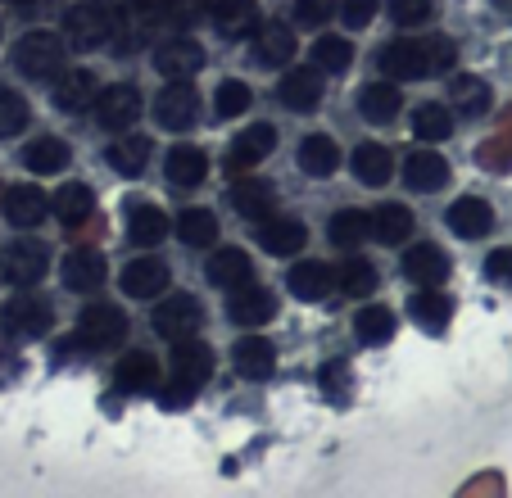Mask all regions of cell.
<instances>
[{
  "instance_id": "6da1fadb",
  "label": "cell",
  "mask_w": 512,
  "mask_h": 498,
  "mask_svg": "<svg viewBox=\"0 0 512 498\" xmlns=\"http://www.w3.org/2000/svg\"><path fill=\"white\" fill-rule=\"evenodd\" d=\"M458 64V46L449 37H399L381 50V68L404 82H422V77L449 73Z\"/></svg>"
},
{
  "instance_id": "7a4b0ae2",
  "label": "cell",
  "mask_w": 512,
  "mask_h": 498,
  "mask_svg": "<svg viewBox=\"0 0 512 498\" xmlns=\"http://www.w3.org/2000/svg\"><path fill=\"white\" fill-rule=\"evenodd\" d=\"M68 64V50L55 32H28V37L14 46V68L32 82H55Z\"/></svg>"
},
{
  "instance_id": "3957f363",
  "label": "cell",
  "mask_w": 512,
  "mask_h": 498,
  "mask_svg": "<svg viewBox=\"0 0 512 498\" xmlns=\"http://www.w3.org/2000/svg\"><path fill=\"white\" fill-rule=\"evenodd\" d=\"M64 32L78 50L109 46V37H114V10L100 5V0H82V5H73L64 14Z\"/></svg>"
},
{
  "instance_id": "277c9868",
  "label": "cell",
  "mask_w": 512,
  "mask_h": 498,
  "mask_svg": "<svg viewBox=\"0 0 512 498\" xmlns=\"http://www.w3.org/2000/svg\"><path fill=\"white\" fill-rule=\"evenodd\" d=\"M0 331L10 340H37L50 331V304L46 299H32V295H19L10 304L0 308Z\"/></svg>"
},
{
  "instance_id": "5b68a950",
  "label": "cell",
  "mask_w": 512,
  "mask_h": 498,
  "mask_svg": "<svg viewBox=\"0 0 512 498\" xmlns=\"http://www.w3.org/2000/svg\"><path fill=\"white\" fill-rule=\"evenodd\" d=\"M46 268H50V254L41 240H14L0 254V277L10 286H32V281L46 277Z\"/></svg>"
},
{
  "instance_id": "8992f818",
  "label": "cell",
  "mask_w": 512,
  "mask_h": 498,
  "mask_svg": "<svg viewBox=\"0 0 512 498\" xmlns=\"http://www.w3.org/2000/svg\"><path fill=\"white\" fill-rule=\"evenodd\" d=\"M155 68L168 82H186V77H195L204 68V46L195 37H186V32H177V37L155 46Z\"/></svg>"
},
{
  "instance_id": "52a82bcc",
  "label": "cell",
  "mask_w": 512,
  "mask_h": 498,
  "mask_svg": "<svg viewBox=\"0 0 512 498\" xmlns=\"http://www.w3.org/2000/svg\"><path fill=\"white\" fill-rule=\"evenodd\" d=\"M322 68L318 64H300V68H290L286 77L277 82V96L281 105L290 109V114H313V109L322 105Z\"/></svg>"
},
{
  "instance_id": "ba28073f",
  "label": "cell",
  "mask_w": 512,
  "mask_h": 498,
  "mask_svg": "<svg viewBox=\"0 0 512 498\" xmlns=\"http://www.w3.org/2000/svg\"><path fill=\"white\" fill-rule=\"evenodd\" d=\"M123 336H127V317H123V308H114V304H91L87 313L78 317V340L87 349H114Z\"/></svg>"
},
{
  "instance_id": "9c48e42d",
  "label": "cell",
  "mask_w": 512,
  "mask_h": 498,
  "mask_svg": "<svg viewBox=\"0 0 512 498\" xmlns=\"http://www.w3.org/2000/svg\"><path fill=\"white\" fill-rule=\"evenodd\" d=\"M254 240L268 249L272 259H290V254H300L304 240H309V227L300 218H281V213H268V218L254 222Z\"/></svg>"
},
{
  "instance_id": "30bf717a",
  "label": "cell",
  "mask_w": 512,
  "mask_h": 498,
  "mask_svg": "<svg viewBox=\"0 0 512 498\" xmlns=\"http://www.w3.org/2000/svg\"><path fill=\"white\" fill-rule=\"evenodd\" d=\"M200 322H204V308H200V299L195 295H168L164 304L155 308V336H164V340L195 336Z\"/></svg>"
},
{
  "instance_id": "8fae6325",
  "label": "cell",
  "mask_w": 512,
  "mask_h": 498,
  "mask_svg": "<svg viewBox=\"0 0 512 498\" xmlns=\"http://www.w3.org/2000/svg\"><path fill=\"white\" fill-rule=\"evenodd\" d=\"M59 277H64V286L73 290V295H96V290L109 281V263L100 249H68Z\"/></svg>"
},
{
  "instance_id": "7c38bea8",
  "label": "cell",
  "mask_w": 512,
  "mask_h": 498,
  "mask_svg": "<svg viewBox=\"0 0 512 498\" xmlns=\"http://www.w3.org/2000/svg\"><path fill=\"white\" fill-rule=\"evenodd\" d=\"M155 118H159V127H168V132H186V127H195V118H200V96H195L191 82H173V87L159 91Z\"/></svg>"
},
{
  "instance_id": "4fadbf2b",
  "label": "cell",
  "mask_w": 512,
  "mask_h": 498,
  "mask_svg": "<svg viewBox=\"0 0 512 498\" xmlns=\"http://www.w3.org/2000/svg\"><path fill=\"white\" fill-rule=\"evenodd\" d=\"M118 286H123L127 299H155L168 290V263L155 259V254H141L132 259L123 272H118Z\"/></svg>"
},
{
  "instance_id": "5bb4252c",
  "label": "cell",
  "mask_w": 512,
  "mask_h": 498,
  "mask_svg": "<svg viewBox=\"0 0 512 498\" xmlns=\"http://www.w3.org/2000/svg\"><path fill=\"white\" fill-rule=\"evenodd\" d=\"M141 109H145V100L136 87H105L96 96V118L105 132H127L141 118Z\"/></svg>"
},
{
  "instance_id": "9a60e30c",
  "label": "cell",
  "mask_w": 512,
  "mask_h": 498,
  "mask_svg": "<svg viewBox=\"0 0 512 498\" xmlns=\"http://www.w3.org/2000/svg\"><path fill=\"white\" fill-rule=\"evenodd\" d=\"M449 254L440 245H431V240H422V245H408L404 249V263H399V272H404L408 281H417V286H440V281L449 277Z\"/></svg>"
},
{
  "instance_id": "2e32d148",
  "label": "cell",
  "mask_w": 512,
  "mask_h": 498,
  "mask_svg": "<svg viewBox=\"0 0 512 498\" xmlns=\"http://www.w3.org/2000/svg\"><path fill=\"white\" fill-rule=\"evenodd\" d=\"M96 96H100V87L87 68H64V73L55 77V91H50L59 114H82V109L96 105Z\"/></svg>"
},
{
  "instance_id": "e0dca14e",
  "label": "cell",
  "mask_w": 512,
  "mask_h": 498,
  "mask_svg": "<svg viewBox=\"0 0 512 498\" xmlns=\"http://www.w3.org/2000/svg\"><path fill=\"white\" fill-rule=\"evenodd\" d=\"M227 317H232L236 326H263L268 317H277V299H272L263 286L245 281V286L227 290Z\"/></svg>"
},
{
  "instance_id": "ac0fdd59",
  "label": "cell",
  "mask_w": 512,
  "mask_h": 498,
  "mask_svg": "<svg viewBox=\"0 0 512 498\" xmlns=\"http://www.w3.org/2000/svg\"><path fill=\"white\" fill-rule=\"evenodd\" d=\"M408 317L422 326L426 336H440L449 326V317H454V299H449L440 286H422L413 299H408Z\"/></svg>"
},
{
  "instance_id": "d6986e66",
  "label": "cell",
  "mask_w": 512,
  "mask_h": 498,
  "mask_svg": "<svg viewBox=\"0 0 512 498\" xmlns=\"http://www.w3.org/2000/svg\"><path fill=\"white\" fill-rule=\"evenodd\" d=\"M209 23L218 28V37L241 41L245 32L259 28V5H254V0H213V5H209Z\"/></svg>"
},
{
  "instance_id": "ffe728a7",
  "label": "cell",
  "mask_w": 512,
  "mask_h": 498,
  "mask_svg": "<svg viewBox=\"0 0 512 498\" xmlns=\"http://www.w3.org/2000/svg\"><path fill=\"white\" fill-rule=\"evenodd\" d=\"M114 385L123 394H150V390H159V363H155V354H145V349H132V354H123V358H118V367H114Z\"/></svg>"
},
{
  "instance_id": "44dd1931",
  "label": "cell",
  "mask_w": 512,
  "mask_h": 498,
  "mask_svg": "<svg viewBox=\"0 0 512 498\" xmlns=\"http://www.w3.org/2000/svg\"><path fill=\"white\" fill-rule=\"evenodd\" d=\"M232 363L245 381H268V376L277 372V345L263 336H245V340H236Z\"/></svg>"
},
{
  "instance_id": "7402d4cb",
  "label": "cell",
  "mask_w": 512,
  "mask_h": 498,
  "mask_svg": "<svg viewBox=\"0 0 512 498\" xmlns=\"http://www.w3.org/2000/svg\"><path fill=\"white\" fill-rule=\"evenodd\" d=\"M445 218H449V231L463 240H481V236H490V227H494V209L481 200V195L454 200V209H449Z\"/></svg>"
},
{
  "instance_id": "603a6c76",
  "label": "cell",
  "mask_w": 512,
  "mask_h": 498,
  "mask_svg": "<svg viewBox=\"0 0 512 498\" xmlns=\"http://www.w3.org/2000/svg\"><path fill=\"white\" fill-rule=\"evenodd\" d=\"M331 281H336V272H331L327 263H318V259H304V263H295V268L286 272V290L295 299H304V304L327 299L331 295Z\"/></svg>"
},
{
  "instance_id": "cb8c5ba5",
  "label": "cell",
  "mask_w": 512,
  "mask_h": 498,
  "mask_svg": "<svg viewBox=\"0 0 512 498\" xmlns=\"http://www.w3.org/2000/svg\"><path fill=\"white\" fill-rule=\"evenodd\" d=\"M204 277L218 290H236V286H245V281H254V263L245 249H218V254H209V263H204Z\"/></svg>"
},
{
  "instance_id": "d4e9b609",
  "label": "cell",
  "mask_w": 512,
  "mask_h": 498,
  "mask_svg": "<svg viewBox=\"0 0 512 498\" xmlns=\"http://www.w3.org/2000/svg\"><path fill=\"white\" fill-rule=\"evenodd\" d=\"M404 182L413 186L417 195L440 191V186L449 182V163H445V154H435V150H417V154H408V159H404Z\"/></svg>"
},
{
  "instance_id": "484cf974",
  "label": "cell",
  "mask_w": 512,
  "mask_h": 498,
  "mask_svg": "<svg viewBox=\"0 0 512 498\" xmlns=\"http://www.w3.org/2000/svg\"><path fill=\"white\" fill-rule=\"evenodd\" d=\"M254 64L259 68H281L295 59V32L286 28V23H263L259 37H254Z\"/></svg>"
},
{
  "instance_id": "4316f807",
  "label": "cell",
  "mask_w": 512,
  "mask_h": 498,
  "mask_svg": "<svg viewBox=\"0 0 512 498\" xmlns=\"http://www.w3.org/2000/svg\"><path fill=\"white\" fill-rule=\"evenodd\" d=\"M168 236V218L150 200H127V240L132 245H159Z\"/></svg>"
},
{
  "instance_id": "83f0119b",
  "label": "cell",
  "mask_w": 512,
  "mask_h": 498,
  "mask_svg": "<svg viewBox=\"0 0 512 498\" xmlns=\"http://www.w3.org/2000/svg\"><path fill=\"white\" fill-rule=\"evenodd\" d=\"M173 376L177 381H191V385H204L213 376V349L200 345V340H173Z\"/></svg>"
},
{
  "instance_id": "f1b7e54d",
  "label": "cell",
  "mask_w": 512,
  "mask_h": 498,
  "mask_svg": "<svg viewBox=\"0 0 512 498\" xmlns=\"http://www.w3.org/2000/svg\"><path fill=\"white\" fill-rule=\"evenodd\" d=\"M164 173H168V186L191 191V186L204 182L209 159H204V150H195V145H173V150H168V159H164Z\"/></svg>"
},
{
  "instance_id": "f546056e",
  "label": "cell",
  "mask_w": 512,
  "mask_h": 498,
  "mask_svg": "<svg viewBox=\"0 0 512 498\" xmlns=\"http://www.w3.org/2000/svg\"><path fill=\"white\" fill-rule=\"evenodd\" d=\"M272 150H277V127L272 123L245 127L241 136H232V168H259Z\"/></svg>"
},
{
  "instance_id": "4dcf8cb0",
  "label": "cell",
  "mask_w": 512,
  "mask_h": 498,
  "mask_svg": "<svg viewBox=\"0 0 512 498\" xmlns=\"http://www.w3.org/2000/svg\"><path fill=\"white\" fill-rule=\"evenodd\" d=\"M349 168H354V177H358L363 186H386L390 173H395V159H390L386 145L363 141L354 154H349Z\"/></svg>"
},
{
  "instance_id": "1f68e13d",
  "label": "cell",
  "mask_w": 512,
  "mask_h": 498,
  "mask_svg": "<svg viewBox=\"0 0 512 498\" xmlns=\"http://www.w3.org/2000/svg\"><path fill=\"white\" fill-rule=\"evenodd\" d=\"M232 209L241 213L245 222H259V218H268V213L277 209V191H272V182L245 177V182L232 186Z\"/></svg>"
},
{
  "instance_id": "d6a6232c",
  "label": "cell",
  "mask_w": 512,
  "mask_h": 498,
  "mask_svg": "<svg viewBox=\"0 0 512 498\" xmlns=\"http://www.w3.org/2000/svg\"><path fill=\"white\" fill-rule=\"evenodd\" d=\"M50 213V200L41 195V186H10L5 191V218L14 222V227H37L41 218Z\"/></svg>"
},
{
  "instance_id": "836d02e7",
  "label": "cell",
  "mask_w": 512,
  "mask_h": 498,
  "mask_svg": "<svg viewBox=\"0 0 512 498\" xmlns=\"http://www.w3.org/2000/svg\"><path fill=\"white\" fill-rule=\"evenodd\" d=\"M300 168L309 177H318V182H327V177L340 168V145L331 141L327 132L304 136V141H300Z\"/></svg>"
},
{
  "instance_id": "e575fe53",
  "label": "cell",
  "mask_w": 512,
  "mask_h": 498,
  "mask_svg": "<svg viewBox=\"0 0 512 498\" xmlns=\"http://www.w3.org/2000/svg\"><path fill=\"white\" fill-rule=\"evenodd\" d=\"M91 209H96V191L82 182H68L55 191V200H50V213H55L64 227H82V222L91 218Z\"/></svg>"
},
{
  "instance_id": "d590c367",
  "label": "cell",
  "mask_w": 512,
  "mask_h": 498,
  "mask_svg": "<svg viewBox=\"0 0 512 498\" xmlns=\"http://www.w3.org/2000/svg\"><path fill=\"white\" fill-rule=\"evenodd\" d=\"M399 109H404V100H399V91L390 87V82H372V87L358 91V114L368 118L372 127H386L399 118Z\"/></svg>"
},
{
  "instance_id": "8d00e7d4",
  "label": "cell",
  "mask_w": 512,
  "mask_h": 498,
  "mask_svg": "<svg viewBox=\"0 0 512 498\" xmlns=\"http://www.w3.org/2000/svg\"><path fill=\"white\" fill-rule=\"evenodd\" d=\"M105 163L118 177H141L145 163H150V136H118L105 150Z\"/></svg>"
},
{
  "instance_id": "74e56055",
  "label": "cell",
  "mask_w": 512,
  "mask_h": 498,
  "mask_svg": "<svg viewBox=\"0 0 512 498\" xmlns=\"http://www.w3.org/2000/svg\"><path fill=\"white\" fill-rule=\"evenodd\" d=\"M449 100H454V109H458L463 118H481V114H490L494 91H490V82H485V77L458 73L454 87H449Z\"/></svg>"
},
{
  "instance_id": "f35d334b",
  "label": "cell",
  "mask_w": 512,
  "mask_h": 498,
  "mask_svg": "<svg viewBox=\"0 0 512 498\" xmlns=\"http://www.w3.org/2000/svg\"><path fill=\"white\" fill-rule=\"evenodd\" d=\"M68 141H59V136H37V141H28V150H23V163H28V173H64L68 168Z\"/></svg>"
},
{
  "instance_id": "ab89813d",
  "label": "cell",
  "mask_w": 512,
  "mask_h": 498,
  "mask_svg": "<svg viewBox=\"0 0 512 498\" xmlns=\"http://www.w3.org/2000/svg\"><path fill=\"white\" fill-rule=\"evenodd\" d=\"M368 236H377L381 245H399V240L413 236V213L404 204H381L368 218Z\"/></svg>"
},
{
  "instance_id": "60d3db41",
  "label": "cell",
  "mask_w": 512,
  "mask_h": 498,
  "mask_svg": "<svg viewBox=\"0 0 512 498\" xmlns=\"http://www.w3.org/2000/svg\"><path fill=\"white\" fill-rule=\"evenodd\" d=\"M354 336L363 340V345H390V336H395V313L381 304H368L354 317Z\"/></svg>"
},
{
  "instance_id": "b9f144b4",
  "label": "cell",
  "mask_w": 512,
  "mask_h": 498,
  "mask_svg": "<svg viewBox=\"0 0 512 498\" xmlns=\"http://www.w3.org/2000/svg\"><path fill=\"white\" fill-rule=\"evenodd\" d=\"M177 236H182V245H191V249L213 245V240H218V218H213V209H182Z\"/></svg>"
},
{
  "instance_id": "7bdbcfd3",
  "label": "cell",
  "mask_w": 512,
  "mask_h": 498,
  "mask_svg": "<svg viewBox=\"0 0 512 498\" xmlns=\"http://www.w3.org/2000/svg\"><path fill=\"white\" fill-rule=\"evenodd\" d=\"M413 136L417 141H449V136H454V114H449L445 105H417Z\"/></svg>"
},
{
  "instance_id": "ee69618b",
  "label": "cell",
  "mask_w": 512,
  "mask_h": 498,
  "mask_svg": "<svg viewBox=\"0 0 512 498\" xmlns=\"http://www.w3.org/2000/svg\"><path fill=\"white\" fill-rule=\"evenodd\" d=\"M327 240L331 245H340V249L363 245V240H368V213L363 209H340L336 218L327 222Z\"/></svg>"
},
{
  "instance_id": "f6af8a7d",
  "label": "cell",
  "mask_w": 512,
  "mask_h": 498,
  "mask_svg": "<svg viewBox=\"0 0 512 498\" xmlns=\"http://www.w3.org/2000/svg\"><path fill=\"white\" fill-rule=\"evenodd\" d=\"M336 281H340V290H345V295L368 299L372 290H377V268H372L368 259H349L345 268L336 272Z\"/></svg>"
},
{
  "instance_id": "bcb514c9",
  "label": "cell",
  "mask_w": 512,
  "mask_h": 498,
  "mask_svg": "<svg viewBox=\"0 0 512 498\" xmlns=\"http://www.w3.org/2000/svg\"><path fill=\"white\" fill-rule=\"evenodd\" d=\"M349 59H354V46H349L345 37H318L313 41V64H318L322 73H345Z\"/></svg>"
},
{
  "instance_id": "7dc6e473",
  "label": "cell",
  "mask_w": 512,
  "mask_h": 498,
  "mask_svg": "<svg viewBox=\"0 0 512 498\" xmlns=\"http://www.w3.org/2000/svg\"><path fill=\"white\" fill-rule=\"evenodd\" d=\"M254 91L245 87V82H218V91H213V114L218 118H241L245 109H250Z\"/></svg>"
},
{
  "instance_id": "c3c4849f",
  "label": "cell",
  "mask_w": 512,
  "mask_h": 498,
  "mask_svg": "<svg viewBox=\"0 0 512 498\" xmlns=\"http://www.w3.org/2000/svg\"><path fill=\"white\" fill-rule=\"evenodd\" d=\"M28 127V100L14 87H0V136H19Z\"/></svg>"
},
{
  "instance_id": "681fc988",
  "label": "cell",
  "mask_w": 512,
  "mask_h": 498,
  "mask_svg": "<svg viewBox=\"0 0 512 498\" xmlns=\"http://www.w3.org/2000/svg\"><path fill=\"white\" fill-rule=\"evenodd\" d=\"M209 5H213V0H164L159 10H164L177 28H195V23L209 19Z\"/></svg>"
},
{
  "instance_id": "f907efd6",
  "label": "cell",
  "mask_w": 512,
  "mask_h": 498,
  "mask_svg": "<svg viewBox=\"0 0 512 498\" xmlns=\"http://www.w3.org/2000/svg\"><path fill=\"white\" fill-rule=\"evenodd\" d=\"M386 5H390V19H395L399 28H422V23L435 14V0H386Z\"/></svg>"
},
{
  "instance_id": "816d5d0a",
  "label": "cell",
  "mask_w": 512,
  "mask_h": 498,
  "mask_svg": "<svg viewBox=\"0 0 512 498\" xmlns=\"http://www.w3.org/2000/svg\"><path fill=\"white\" fill-rule=\"evenodd\" d=\"M318 385H322V394H327L331 403H345L349 399V367L345 363H327L318 372Z\"/></svg>"
},
{
  "instance_id": "f5cc1de1",
  "label": "cell",
  "mask_w": 512,
  "mask_h": 498,
  "mask_svg": "<svg viewBox=\"0 0 512 498\" xmlns=\"http://www.w3.org/2000/svg\"><path fill=\"white\" fill-rule=\"evenodd\" d=\"M295 23H300V28H322V23H331V0H295Z\"/></svg>"
},
{
  "instance_id": "db71d44e",
  "label": "cell",
  "mask_w": 512,
  "mask_h": 498,
  "mask_svg": "<svg viewBox=\"0 0 512 498\" xmlns=\"http://www.w3.org/2000/svg\"><path fill=\"white\" fill-rule=\"evenodd\" d=\"M195 390H200V385H191V381H177V376H173V381L164 385V394H159V403H164L168 412H177V408H191V403H195Z\"/></svg>"
},
{
  "instance_id": "11a10c76",
  "label": "cell",
  "mask_w": 512,
  "mask_h": 498,
  "mask_svg": "<svg viewBox=\"0 0 512 498\" xmlns=\"http://www.w3.org/2000/svg\"><path fill=\"white\" fill-rule=\"evenodd\" d=\"M340 19H345L349 28H368V23L377 19V0H340Z\"/></svg>"
},
{
  "instance_id": "9f6ffc18",
  "label": "cell",
  "mask_w": 512,
  "mask_h": 498,
  "mask_svg": "<svg viewBox=\"0 0 512 498\" xmlns=\"http://www.w3.org/2000/svg\"><path fill=\"white\" fill-rule=\"evenodd\" d=\"M485 277L494 286H512V249H494L490 259H485Z\"/></svg>"
},
{
  "instance_id": "6f0895ef",
  "label": "cell",
  "mask_w": 512,
  "mask_h": 498,
  "mask_svg": "<svg viewBox=\"0 0 512 498\" xmlns=\"http://www.w3.org/2000/svg\"><path fill=\"white\" fill-rule=\"evenodd\" d=\"M494 10H503V14H512V0H490Z\"/></svg>"
}]
</instances>
